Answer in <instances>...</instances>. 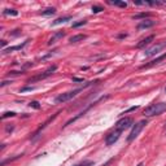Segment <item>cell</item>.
I'll list each match as a JSON object with an SVG mask.
<instances>
[{
  "label": "cell",
  "mask_w": 166,
  "mask_h": 166,
  "mask_svg": "<svg viewBox=\"0 0 166 166\" xmlns=\"http://www.w3.org/2000/svg\"><path fill=\"white\" fill-rule=\"evenodd\" d=\"M103 10H104V8L100 7V5H94V7H92V13H100Z\"/></svg>",
  "instance_id": "d6986e66"
},
{
  "label": "cell",
  "mask_w": 166,
  "mask_h": 166,
  "mask_svg": "<svg viewBox=\"0 0 166 166\" xmlns=\"http://www.w3.org/2000/svg\"><path fill=\"white\" fill-rule=\"evenodd\" d=\"M16 115V113L14 112H5L3 115H2V118L3 119H5V118H8V117H14Z\"/></svg>",
  "instance_id": "44dd1931"
},
{
  "label": "cell",
  "mask_w": 166,
  "mask_h": 166,
  "mask_svg": "<svg viewBox=\"0 0 166 166\" xmlns=\"http://www.w3.org/2000/svg\"><path fill=\"white\" fill-rule=\"evenodd\" d=\"M56 69H57V66L56 65H53V66H51V67H48V69L44 71V73H42V74H39V75H35V77H33V78H30L29 79V83H31V82H36V81H42V79H46V78H48V77H51L55 71H56Z\"/></svg>",
  "instance_id": "5b68a950"
},
{
  "label": "cell",
  "mask_w": 166,
  "mask_h": 166,
  "mask_svg": "<svg viewBox=\"0 0 166 166\" xmlns=\"http://www.w3.org/2000/svg\"><path fill=\"white\" fill-rule=\"evenodd\" d=\"M64 36H65V31H56L50 38V40H48V46H52L55 43H57L60 39H63Z\"/></svg>",
  "instance_id": "9c48e42d"
},
{
  "label": "cell",
  "mask_w": 166,
  "mask_h": 166,
  "mask_svg": "<svg viewBox=\"0 0 166 166\" xmlns=\"http://www.w3.org/2000/svg\"><path fill=\"white\" fill-rule=\"evenodd\" d=\"M148 123L147 122V119H143V121H139L138 123H135L134 126H132V130H131V132H130V135H128V138H127V141L128 143H131L132 140H135L138 136H139V134H140V131L144 128V126Z\"/></svg>",
  "instance_id": "3957f363"
},
{
  "label": "cell",
  "mask_w": 166,
  "mask_h": 166,
  "mask_svg": "<svg viewBox=\"0 0 166 166\" xmlns=\"http://www.w3.org/2000/svg\"><path fill=\"white\" fill-rule=\"evenodd\" d=\"M40 13H42L43 16H51V14H55V13H56V8L48 7V8H46L44 10H42Z\"/></svg>",
  "instance_id": "5bb4252c"
},
{
  "label": "cell",
  "mask_w": 166,
  "mask_h": 166,
  "mask_svg": "<svg viewBox=\"0 0 166 166\" xmlns=\"http://www.w3.org/2000/svg\"><path fill=\"white\" fill-rule=\"evenodd\" d=\"M4 14H7V16H17L18 14V12L16 10V9H5L4 10Z\"/></svg>",
  "instance_id": "ac0fdd59"
},
{
  "label": "cell",
  "mask_w": 166,
  "mask_h": 166,
  "mask_svg": "<svg viewBox=\"0 0 166 166\" xmlns=\"http://www.w3.org/2000/svg\"><path fill=\"white\" fill-rule=\"evenodd\" d=\"M27 42H29V40L23 42L22 44H18V46H14V47H9V48H5V50H3V52H4V53H8V52H13V51L22 50V48H23V47H25V46L27 44Z\"/></svg>",
  "instance_id": "8fae6325"
},
{
  "label": "cell",
  "mask_w": 166,
  "mask_h": 166,
  "mask_svg": "<svg viewBox=\"0 0 166 166\" xmlns=\"http://www.w3.org/2000/svg\"><path fill=\"white\" fill-rule=\"evenodd\" d=\"M164 48H166V40L160 42V43H156L155 46H152L151 48H148V50H147L144 53H145L147 57H151V56H155V55L160 53V52L164 50Z\"/></svg>",
  "instance_id": "277c9868"
},
{
  "label": "cell",
  "mask_w": 166,
  "mask_h": 166,
  "mask_svg": "<svg viewBox=\"0 0 166 166\" xmlns=\"http://www.w3.org/2000/svg\"><path fill=\"white\" fill-rule=\"evenodd\" d=\"M29 107L30 108H34V109H40V104L38 101H31L29 104Z\"/></svg>",
  "instance_id": "ffe728a7"
},
{
  "label": "cell",
  "mask_w": 166,
  "mask_h": 166,
  "mask_svg": "<svg viewBox=\"0 0 166 166\" xmlns=\"http://www.w3.org/2000/svg\"><path fill=\"white\" fill-rule=\"evenodd\" d=\"M9 83H12V82H9V81H4V82H2V84H0V87H4V86H7V84H9Z\"/></svg>",
  "instance_id": "484cf974"
},
{
  "label": "cell",
  "mask_w": 166,
  "mask_h": 166,
  "mask_svg": "<svg viewBox=\"0 0 166 166\" xmlns=\"http://www.w3.org/2000/svg\"><path fill=\"white\" fill-rule=\"evenodd\" d=\"M151 16H152L151 13H139V14L132 16V18H134V20H139V18H144V20H145L147 17H151Z\"/></svg>",
  "instance_id": "2e32d148"
},
{
  "label": "cell",
  "mask_w": 166,
  "mask_h": 166,
  "mask_svg": "<svg viewBox=\"0 0 166 166\" xmlns=\"http://www.w3.org/2000/svg\"><path fill=\"white\" fill-rule=\"evenodd\" d=\"M34 90V87H23V88H21V92H25V91H33Z\"/></svg>",
  "instance_id": "d4e9b609"
},
{
  "label": "cell",
  "mask_w": 166,
  "mask_h": 166,
  "mask_svg": "<svg viewBox=\"0 0 166 166\" xmlns=\"http://www.w3.org/2000/svg\"><path fill=\"white\" fill-rule=\"evenodd\" d=\"M153 39H155V35H149V36H147L145 39H143L140 43H138V44H136V48H144L145 46H148Z\"/></svg>",
  "instance_id": "30bf717a"
},
{
  "label": "cell",
  "mask_w": 166,
  "mask_h": 166,
  "mask_svg": "<svg viewBox=\"0 0 166 166\" xmlns=\"http://www.w3.org/2000/svg\"><path fill=\"white\" fill-rule=\"evenodd\" d=\"M87 23V21H79V22H75V23H73V27H79V26H82V25H86Z\"/></svg>",
  "instance_id": "603a6c76"
},
{
  "label": "cell",
  "mask_w": 166,
  "mask_h": 166,
  "mask_svg": "<svg viewBox=\"0 0 166 166\" xmlns=\"http://www.w3.org/2000/svg\"><path fill=\"white\" fill-rule=\"evenodd\" d=\"M5 44H7V42H5V40H2V46L5 47Z\"/></svg>",
  "instance_id": "83f0119b"
},
{
  "label": "cell",
  "mask_w": 166,
  "mask_h": 166,
  "mask_svg": "<svg viewBox=\"0 0 166 166\" xmlns=\"http://www.w3.org/2000/svg\"><path fill=\"white\" fill-rule=\"evenodd\" d=\"M95 164L92 162V161H84V162H82V164H78V165H75V166H94Z\"/></svg>",
  "instance_id": "7402d4cb"
},
{
  "label": "cell",
  "mask_w": 166,
  "mask_h": 166,
  "mask_svg": "<svg viewBox=\"0 0 166 166\" xmlns=\"http://www.w3.org/2000/svg\"><path fill=\"white\" fill-rule=\"evenodd\" d=\"M87 36H86L84 34H78V35H74V36H71V38L69 39L70 43H78V42H82L84 40Z\"/></svg>",
  "instance_id": "4fadbf2b"
},
{
  "label": "cell",
  "mask_w": 166,
  "mask_h": 166,
  "mask_svg": "<svg viewBox=\"0 0 166 166\" xmlns=\"http://www.w3.org/2000/svg\"><path fill=\"white\" fill-rule=\"evenodd\" d=\"M138 166H144V164H143V162H140V164H139Z\"/></svg>",
  "instance_id": "f1b7e54d"
},
{
  "label": "cell",
  "mask_w": 166,
  "mask_h": 166,
  "mask_svg": "<svg viewBox=\"0 0 166 166\" xmlns=\"http://www.w3.org/2000/svg\"><path fill=\"white\" fill-rule=\"evenodd\" d=\"M109 4H112V5H117V7H121V8H126L127 7V3L125 2H109Z\"/></svg>",
  "instance_id": "9a60e30c"
},
{
  "label": "cell",
  "mask_w": 166,
  "mask_h": 166,
  "mask_svg": "<svg viewBox=\"0 0 166 166\" xmlns=\"http://www.w3.org/2000/svg\"><path fill=\"white\" fill-rule=\"evenodd\" d=\"M20 157H22V155H17V156H14V157H12V158H8V160H4V161L0 164L2 166H5V164H8V162H12V161H16L17 158H20Z\"/></svg>",
  "instance_id": "e0dca14e"
},
{
  "label": "cell",
  "mask_w": 166,
  "mask_h": 166,
  "mask_svg": "<svg viewBox=\"0 0 166 166\" xmlns=\"http://www.w3.org/2000/svg\"><path fill=\"white\" fill-rule=\"evenodd\" d=\"M132 125H134V119L131 118V117H125V118L119 119V121L115 123V130H119V131L122 132V131H125L126 128L131 127Z\"/></svg>",
  "instance_id": "8992f818"
},
{
  "label": "cell",
  "mask_w": 166,
  "mask_h": 166,
  "mask_svg": "<svg viewBox=\"0 0 166 166\" xmlns=\"http://www.w3.org/2000/svg\"><path fill=\"white\" fill-rule=\"evenodd\" d=\"M119 136H121V131H119V130H114V131H112V132H109V134L107 135V138H105L107 145H113L115 141L119 139Z\"/></svg>",
  "instance_id": "52a82bcc"
},
{
  "label": "cell",
  "mask_w": 166,
  "mask_h": 166,
  "mask_svg": "<svg viewBox=\"0 0 166 166\" xmlns=\"http://www.w3.org/2000/svg\"><path fill=\"white\" fill-rule=\"evenodd\" d=\"M165 91H166V87H165Z\"/></svg>",
  "instance_id": "f546056e"
},
{
  "label": "cell",
  "mask_w": 166,
  "mask_h": 166,
  "mask_svg": "<svg viewBox=\"0 0 166 166\" xmlns=\"http://www.w3.org/2000/svg\"><path fill=\"white\" fill-rule=\"evenodd\" d=\"M73 82H83L82 78H73Z\"/></svg>",
  "instance_id": "4316f807"
},
{
  "label": "cell",
  "mask_w": 166,
  "mask_h": 166,
  "mask_svg": "<svg viewBox=\"0 0 166 166\" xmlns=\"http://www.w3.org/2000/svg\"><path fill=\"white\" fill-rule=\"evenodd\" d=\"M71 20V17L70 16H65V17H60V18H56L53 22H52V25H60V23H65L67 21H70Z\"/></svg>",
  "instance_id": "7c38bea8"
},
{
  "label": "cell",
  "mask_w": 166,
  "mask_h": 166,
  "mask_svg": "<svg viewBox=\"0 0 166 166\" xmlns=\"http://www.w3.org/2000/svg\"><path fill=\"white\" fill-rule=\"evenodd\" d=\"M164 112H166V103H156V104H151L149 107H147L144 109L143 114L145 117H155L160 115Z\"/></svg>",
  "instance_id": "6da1fadb"
},
{
  "label": "cell",
  "mask_w": 166,
  "mask_h": 166,
  "mask_svg": "<svg viewBox=\"0 0 166 166\" xmlns=\"http://www.w3.org/2000/svg\"><path fill=\"white\" fill-rule=\"evenodd\" d=\"M155 23H156V21H153V20H143L138 23L136 29L138 30H147V29L155 26Z\"/></svg>",
  "instance_id": "ba28073f"
},
{
  "label": "cell",
  "mask_w": 166,
  "mask_h": 166,
  "mask_svg": "<svg viewBox=\"0 0 166 166\" xmlns=\"http://www.w3.org/2000/svg\"><path fill=\"white\" fill-rule=\"evenodd\" d=\"M139 107H131V108H128L127 110H125V112L123 113H122V114H127V113H130V112H134V110H136Z\"/></svg>",
  "instance_id": "cb8c5ba5"
},
{
  "label": "cell",
  "mask_w": 166,
  "mask_h": 166,
  "mask_svg": "<svg viewBox=\"0 0 166 166\" xmlns=\"http://www.w3.org/2000/svg\"><path fill=\"white\" fill-rule=\"evenodd\" d=\"M83 88H77V90H73V91H69V92H65V94H61L59 95L56 99H55V103L56 104H63V103H66V101H69L71 100L73 97H75L79 92H82Z\"/></svg>",
  "instance_id": "7a4b0ae2"
}]
</instances>
